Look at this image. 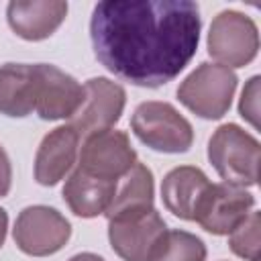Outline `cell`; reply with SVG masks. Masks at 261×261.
<instances>
[{
  "label": "cell",
  "instance_id": "6da1fadb",
  "mask_svg": "<svg viewBox=\"0 0 261 261\" xmlns=\"http://www.w3.org/2000/svg\"><path fill=\"white\" fill-rule=\"evenodd\" d=\"M202 16L192 0H104L90 18L96 59L139 88L175 80L198 51Z\"/></svg>",
  "mask_w": 261,
  "mask_h": 261
},
{
  "label": "cell",
  "instance_id": "7a4b0ae2",
  "mask_svg": "<svg viewBox=\"0 0 261 261\" xmlns=\"http://www.w3.org/2000/svg\"><path fill=\"white\" fill-rule=\"evenodd\" d=\"M259 141L234 122L220 124L208 139V161L222 181L251 188L259 179Z\"/></svg>",
  "mask_w": 261,
  "mask_h": 261
},
{
  "label": "cell",
  "instance_id": "3957f363",
  "mask_svg": "<svg viewBox=\"0 0 261 261\" xmlns=\"http://www.w3.org/2000/svg\"><path fill=\"white\" fill-rule=\"evenodd\" d=\"M237 84L239 77L232 69L204 61L184 77L177 88V100L196 116L218 120L230 110Z\"/></svg>",
  "mask_w": 261,
  "mask_h": 261
},
{
  "label": "cell",
  "instance_id": "277c9868",
  "mask_svg": "<svg viewBox=\"0 0 261 261\" xmlns=\"http://www.w3.org/2000/svg\"><path fill=\"white\" fill-rule=\"evenodd\" d=\"M130 128L143 145L157 153H186L194 145L192 122L169 102H141L130 116Z\"/></svg>",
  "mask_w": 261,
  "mask_h": 261
},
{
  "label": "cell",
  "instance_id": "5b68a950",
  "mask_svg": "<svg viewBox=\"0 0 261 261\" xmlns=\"http://www.w3.org/2000/svg\"><path fill=\"white\" fill-rule=\"evenodd\" d=\"M208 55L228 69L249 65L259 51V31L255 20L239 10L218 12L206 37Z\"/></svg>",
  "mask_w": 261,
  "mask_h": 261
},
{
  "label": "cell",
  "instance_id": "8992f818",
  "mask_svg": "<svg viewBox=\"0 0 261 261\" xmlns=\"http://www.w3.org/2000/svg\"><path fill=\"white\" fill-rule=\"evenodd\" d=\"M71 237L69 220L55 208L35 204L18 212L12 228L16 247L31 257H49L61 251Z\"/></svg>",
  "mask_w": 261,
  "mask_h": 261
},
{
  "label": "cell",
  "instance_id": "52a82bcc",
  "mask_svg": "<svg viewBox=\"0 0 261 261\" xmlns=\"http://www.w3.org/2000/svg\"><path fill=\"white\" fill-rule=\"evenodd\" d=\"M135 163L137 151L133 149L130 139L124 130L108 128L82 139L77 169L90 175L120 181Z\"/></svg>",
  "mask_w": 261,
  "mask_h": 261
},
{
  "label": "cell",
  "instance_id": "ba28073f",
  "mask_svg": "<svg viewBox=\"0 0 261 261\" xmlns=\"http://www.w3.org/2000/svg\"><path fill=\"white\" fill-rule=\"evenodd\" d=\"M165 230L167 224L155 208L108 220L110 247L122 261H149Z\"/></svg>",
  "mask_w": 261,
  "mask_h": 261
},
{
  "label": "cell",
  "instance_id": "9c48e42d",
  "mask_svg": "<svg viewBox=\"0 0 261 261\" xmlns=\"http://www.w3.org/2000/svg\"><path fill=\"white\" fill-rule=\"evenodd\" d=\"M126 92L120 84L108 77H90L84 84V100L77 112L69 118V126L77 133L80 139L112 128L124 110Z\"/></svg>",
  "mask_w": 261,
  "mask_h": 261
},
{
  "label": "cell",
  "instance_id": "30bf717a",
  "mask_svg": "<svg viewBox=\"0 0 261 261\" xmlns=\"http://www.w3.org/2000/svg\"><path fill=\"white\" fill-rule=\"evenodd\" d=\"M255 208V196L245 188L232 184H210L202 196L194 222H198L206 232L222 237L230 234Z\"/></svg>",
  "mask_w": 261,
  "mask_h": 261
},
{
  "label": "cell",
  "instance_id": "8fae6325",
  "mask_svg": "<svg viewBox=\"0 0 261 261\" xmlns=\"http://www.w3.org/2000/svg\"><path fill=\"white\" fill-rule=\"evenodd\" d=\"M35 112L39 114V118L69 120L84 100V86L73 75H69L53 63H35Z\"/></svg>",
  "mask_w": 261,
  "mask_h": 261
},
{
  "label": "cell",
  "instance_id": "7c38bea8",
  "mask_svg": "<svg viewBox=\"0 0 261 261\" xmlns=\"http://www.w3.org/2000/svg\"><path fill=\"white\" fill-rule=\"evenodd\" d=\"M67 2L61 0H14L6 6L12 33L24 41L49 39L65 20Z\"/></svg>",
  "mask_w": 261,
  "mask_h": 261
},
{
  "label": "cell",
  "instance_id": "4fadbf2b",
  "mask_svg": "<svg viewBox=\"0 0 261 261\" xmlns=\"http://www.w3.org/2000/svg\"><path fill=\"white\" fill-rule=\"evenodd\" d=\"M80 137L69 124L49 130L35 153V179L39 186H57L73 167Z\"/></svg>",
  "mask_w": 261,
  "mask_h": 261
},
{
  "label": "cell",
  "instance_id": "5bb4252c",
  "mask_svg": "<svg viewBox=\"0 0 261 261\" xmlns=\"http://www.w3.org/2000/svg\"><path fill=\"white\" fill-rule=\"evenodd\" d=\"M212 181L194 165H177L169 169L161 181L163 206L181 220H194V212Z\"/></svg>",
  "mask_w": 261,
  "mask_h": 261
},
{
  "label": "cell",
  "instance_id": "9a60e30c",
  "mask_svg": "<svg viewBox=\"0 0 261 261\" xmlns=\"http://www.w3.org/2000/svg\"><path fill=\"white\" fill-rule=\"evenodd\" d=\"M116 188H118V181L102 179L75 167L71 175L65 179L61 194L65 204L75 216L96 218L106 212V208L110 206L116 194Z\"/></svg>",
  "mask_w": 261,
  "mask_h": 261
},
{
  "label": "cell",
  "instance_id": "2e32d148",
  "mask_svg": "<svg viewBox=\"0 0 261 261\" xmlns=\"http://www.w3.org/2000/svg\"><path fill=\"white\" fill-rule=\"evenodd\" d=\"M37 73L31 63L0 65V114L24 118L35 110Z\"/></svg>",
  "mask_w": 261,
  "mask_h": 261
},
{
  "label": "cell",
  "instance_id": "e0dca14e",
  "mask_svg": "<svg viewBox=\"0 0 261 261\" xmlns=\"http://www.w3.org/2000/svg\"><path fill=\"white\" fill-rule=\"evenodd\" d=\"M155 177L153 171L145 163H135L130 171L122 177V184L118 181L116 194L106 208V218H114L120 214H133L141 210L155 208Z\"/></svg>",
  "mask_w": 261,
  "mask_h": 261
},
{
  "label": "cell",
  "instance_id": "ac0fdd59",
  "mask_svg": "<svg viewBox=\"0 0 261 261\" xmlns=\"http://www.w3.org/2000/svg\"><path fill=\"white\" fill-rule=\"evenodd\" d=\"M149 261H206V245L188 230H165Z\"/></svg>",
  "mask_w": 261,
  "mask_h": 261
},
{
  "label": "cell",
  "instance_id": "d6986e66",
  "mask_svg": "<svg viewBox=\"0 0 261 261\" xmlns=\"http://www.w3.org/2000/svg\"><path fill=\"white\" fill-rule=\"evenodd\" d=\"M259 245H261V214L251 210L247 218L228 234L230 251L245 261H259Z\"/></svg>",
  "mask_w": 261,
  "mask_h": 261
},
{
  "label": "cell",
  "instance_id": "ffe728a7",
  "mask_svg": "<svg viewBox=\"0 0 261 261\" xmlns=\"http://www.w3.org/2000/svg\"><path fill=\"white\" fill-rule=\"evenodd\" d=\"M259 75H253L247 86L243 88L241 100H239V114L253 126L259 128Z\"/></svg>",
  "mask_w": 261,
  "mask_h": 261
},
{
  "label": "cell",
  "instance_id": "44dd1931",
  "mask_svg": "<svg viewBox=\"0 0 261 261\" xmlns=\"http://www.w3.org/2000/svg\"><path fill=\"white\" fill-rule=\"evenodd\" d=\"M12 188V163L6 149L0 145V198L8 196Z\"/></svg>",
  "mask_w": 261,
  "mask_h": 261
},
{
  "label": "cell",
  "instance_id": "7402d4cb",
  "mask_svg": "<svg viewBox=\"0 0 261 261\" xmlns=\"http://www.w3.org/2000/svg\"><path fill=\"white\" fill-rule=\"evenodd\" d=\"M6 230H8V214L4 208H0V249L6 241Z\"/></svg>",
  "mask_w": 261,
  "mask_h": 261
},
{
  "label": "cell",
  "instance_id": "603a6c76",
  "mask_svg": "<svg viewBox=\"0 0 261 261\" xmlns=\"http://www.w3.org/2000/svg\"><path fill=\"white\" fill-rule=\"evenodd\" d=\"M67 261H104V259L100 255H96V253H77Z\"/></svg>",
  "mask_w": 261,
  "mask_h": 261
}]
</instances>
